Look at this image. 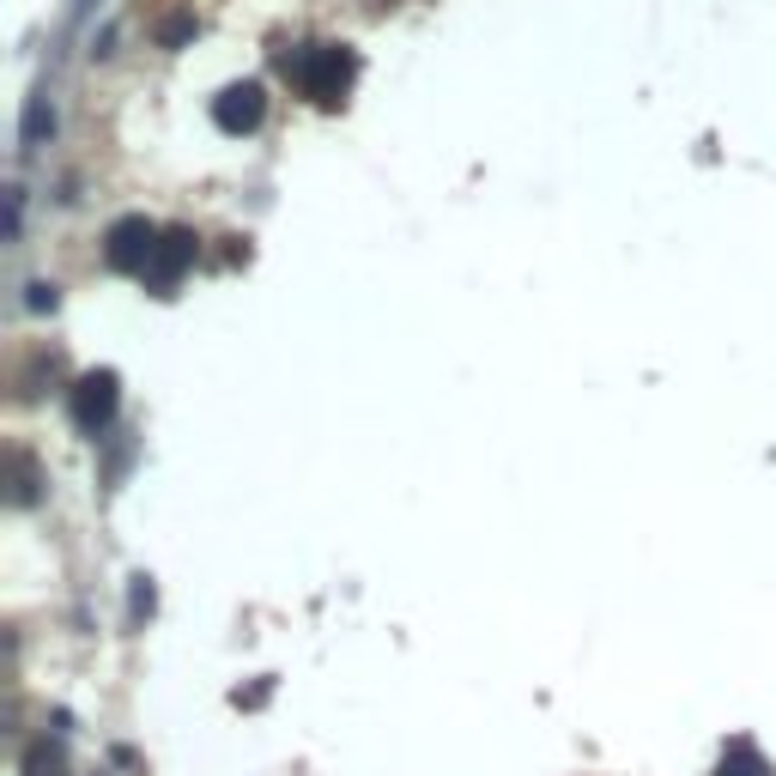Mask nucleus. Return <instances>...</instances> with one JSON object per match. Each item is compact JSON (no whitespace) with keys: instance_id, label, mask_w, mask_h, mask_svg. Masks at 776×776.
<instances>
[{"instance_id":"f03ea898","label":"nucleus","mask_w":776,"mask_h":776,"mask_svg":"<svg viewBox=\"0 0 776 776\" xmlns=\"http://www.w3.org/2000/svg\"><path fill=\"white\" fill-rule=\"evenodd\" d=\"M159 237L164 231L152 225L146 213H127V218H115L110 237H103V262H110L115 274H146L152 255H159Z\"/></svg>"},{"instance_id":"20e7f679","label":"nucleus","mask_w":776,"mask_h":776,"mask_svg":"<svg viewBox=\"0 0 776 776\" xmlns=\"http://www.w3.org/2000/svg\"><path fill=\"white\" fill-rule=\"evenodd\" d=\"M262 115H267V92L255 80L225 85V92L213 98V122L225 127V134H249V127H262Z\"/></svg>"},{"instance_id":"f257e3e1","label":"nucleus","mask_w":776,"mask_h":776,"mask_svg":"<svg viewBox=\"0 0 776 776\" xmlns=\"http://www.w3.org/2000/svg\"><path fill=\"white\" fill-rule=\"evenodd\" d=\"M353 73H358V61H353V49H340V43H309L286 61V80L316 103H340L346 85H353Z\"/></svg>"},{"instance_id":"0eeeda50","label":"nucleus","mask_w":776,"mask_h":776,"mask_svg":"<svg viewBox=\"0 0 776 776\" xmlns=\"http://www.w3.org/2000/svg\"><path fill=\"white\" fill-rule=\"evenodd\" d=\"M31 309H55V286H31V297H24Z\"/></svg>"},{"instance_id":"6e6552de","label":"nucleus","mask_w":776,"mask_h":776,"mask_svg":"<svg viewBox=\"0 0 776 776\" xmlns=\"http://www.w3.org/2000/svg\"><path fill=\"white\" fill-rule=\"evenodd\" d=\"M722 776H758V765H753V758H741V765H734V770L722 765Z\"/></svg>"},{"instance_id":"39448f33","label":"nucleus","mask_w":776,"mask_h":776,"mask_svg":"<svg viewBox=\"0 0 776 776\" xmlns=\"http://www.w3.org/2000/svg\"><path fill=\"white\" fill-rule=\"evenodd\" d=\"M188 262H194V237H188V231H164V237H159V255H152V267H146L140 279H146L152 292H171L176 279H183Z\"/></svg>"},{"instance_id":"7ed1b4c3","label":"nucleus","mask_w":776,"mask_h":776,"mask_svg":"<svg viewBox=\"0 0 776 776\" xmlns=\"http://www.w3.org/2000/svg\"><path fill=\"white\" fill-rule=\"evenodd\" d=\"M115 407H122V388H115V370H92V377L73 382V425H80L85 437L110 431Z\"/></svg>"},{"instance_id":"423d86ee","label":"nucleus","mask_w":776,"mask_h":776,"mask_svg":"<svg viewBox=\"0 0 776 776\" xmlns=\"http://www.w3.org/2000/svg\"><path fill=\"white\" fill-rule=\"evenodd\" d=\"M55 127V103H49V92H37L31 98V110H24V127H19V146L24 152H37L43 146V134Z\"/></svg>"}]
</instances>
